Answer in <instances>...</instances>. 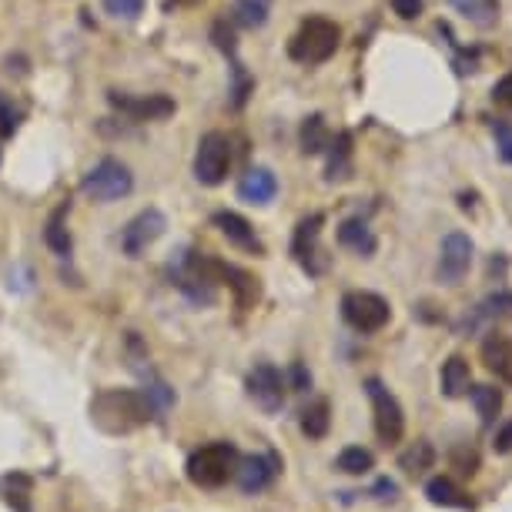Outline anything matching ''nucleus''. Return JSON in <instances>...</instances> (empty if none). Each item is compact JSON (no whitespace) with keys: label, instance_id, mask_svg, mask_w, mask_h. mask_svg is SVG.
<instances>
[{"label":"nucleus","instance_id":"ea45409f","mask_svg":"<svg viewBox=\"0 0 512 512\" xmlns=\"http://www.w3.org/2000/svg\"><path fill=\"white\" fill-rule=\"evenodd\" d=\"M456 466H459L462 472H469V476H472V472H476V466H479L476 449H469V456H466V452H456Z\"/></svg>","mask_w":512,"mask_h":512},{"label":"nucleus","instance_id":"7ed1b4c3","mask_svg":"<svg viewBox=\"0 0 512 512\" xmlns=\"http://www.w3.org/2000/svg\"><path fill=\"white\" fill-rule=\"evenodd\" d=\"M81 191L91 201L111 205V201H121V198L131 195V191H134V175H131V168L124 161H118V158H101L88 171V175H84Z\"/></svg>","mask_w":512,"mask_h":512},{"label":"nucleus","instance_id":"6e6552de","mask_svg":"<svg viewBox=\"0 0 512 512\" xmlns=\"http://www.w3.org/2000/svg\"><path fill=\"white\" fill-rule=\"evenodd\" d=\"M164 228H168V218L161 215L158 208H144L141 215H134L128 225L121 231V248L128 258H141L144 251H148L154 241L164 235Z\"/></svg>","mask_w":512,"mask_h":512},{"label":"nucleus","instance_id":"e433bc0d","mask_svg":"<svg viewBox=\"0 0 512 512\" xmlns=\"http://www.w3.org/2000/svg\"><path fill=\"white\" fill-rule=\"evenodd\" d=\"M492 98H496L499 104H506V108H512V74H506L496 88H492Z\"/></svg>","mask_w":512,"mask_h":512},{"label":"nucleus","instance_id":"9b49d317","mask_svg":"<svg viewBox=\"0 0 512 512\" xmlns=\"http://www.w3.org/2000/svg\"><path fill=\"white\" fill-rule=\"evenodd\" d=\"M108 101L121 114H128L131 121H161L168 114H175V101L164 94H148V98H131L124 91H108Z\"/></svg>","mask_w":512,"mask_h":512},{"label":"nucleus","instance_id":"473e14b6","mask_svg":"<svg viewBox=\"0 0 512 512\" xmlns=\"http://www.w3.org/2000/svg\"><path fill=\"white\" fill-rule=\"evenodd\" d=\"M492 131H496V148L502 154V161L512 164V124L509 121H499Z\"/></svg>","mask_w":512,"mask_h":512},{"label":"nucleus","instance_id":"c756f323","mask_svg":"<svg viewBox=\"0 0 512 512\" xmlns=\"http://www.w3.org/2000/svg\"><path fill=\"white\" fill-rule=\"evenodd\" d=\"M104 11L118 17V21H134L144 11V0H104Z\"/></svg>","mask_w":512,"mask_h":512},{"label":"nucleus","instance_id":"c9c22d12","mask_svg":"<svg viewBox=\"0 0 512 512\" xmlns=\"http://www.w3.org/2000/svg\"><path fill=\"white\" fill-rule=\"evenodd\" d=\"M292 389L295 392H308V389H312V372H308L302 362L292 365Z\"/></svg>","mask_w":512,"mask_h":512},{"label":"nucleus","instance_id":"b1692460","mask_svg":"<svg viewBox=\"0 0 512 512\" xmlns=\"http://www.w3.org/2000/svg\"><path fill=\"white\" fill-rule=\"evenodd\" d=\"M328 141H332V131H328V124L322 114H308L302 121V128H298V144H302L305 154H322L328 148Z\"/></svg>","mask_w":512,"mask_h":512},{"label":"nucleus","instance_id":"ddd939ff","mask_svg":"<svg viewBox=\"0 0 512 512\" xmlns=\"http://www.w3.org/2000/svg\"><path fill=\"white\" fill-rule=\"evenodd\" d=\"M211 221H215V228L235 248L251 251V255H265V245H262V238H258V231L251 228V221L241 218L238 211H215V218H211Z\"/></svg>","mask_w":512,"mask_h":512},{"label":"nucleus","instance_id":"39448f33","mask_svg":"<svg viewBox=\"0 0 512 512\" xmlns=\"http://www.w3.org/2000/svg\"><path fill=\"white\" fill-rule=\"evenodd\" d=\"M342 318L355 328V332L372 335V332H379V328L389 325L392 308L382 295H375V292H349L342 298Z\"/></svg>","mask_w":512,"mask_h":512},{"label":"nucleus","instance_id":"dca6fc26","mask_svg":"<svg viewBox=\"0 0 512 512\" xmlns=\"http://www.w3.org/2000/svg\"><path fill=\"white\" fill-rule=\"evenodd\" d=\"M215 275L218 282H225L231 292H235V302L241 308H248L251 302H258V295H262V288H258V278L241 272L238 265H225V262H215Z\"/></svg>","mask_w":512,"mask_h":512},{"label":"nucleus","instance_id":"9d476101","mask_svg":"<svg viewBox=\"0 0 512 512\" xmlns=\"http://www.w3.org/2000/svg\"><path fill=\"white\" fill-rule=\"evenodd\" d=\"M248 395L262 405L265 412H278L285 405V379L275 365L258 362L255 369L248 372Z\"/></svg>","mask_w":512,"mask_h":512},{"label":"nucleus","instance_id":"f8f14e48","mask_svg":"<svg viewBox=\"0 0 512 512\" xmlns=\"http://www.w3.org/2000/svg\"><path fill=\"white\" fill-rule=\"evenodd\" d=\"M322 225H325V215H308L298 221V228H295V238H292V255H295V262L305 268V272H312L318 275L322 272V265L315 262L318 258V238H322Z\"/></svg>","mask_w":512,"mask_h":512},{"label":"nucleus","instance_id":"f3484780","mask_svg":"<svg viewBox=\"0 0 512 512\" xmlns=\"http://www.w3.org/2000/svg\"><path fill=\"white\" fill-rule=\"evenodd\" d=\"M338 245L352 248L355 255H362V258H372L375 248H379V241H375L372 228L365 225L362 218H349V221H342V225H338Z\"/></svg>","mask_w":512,"mask_h":512},{"label":"nucleus","instance_id":"7c9ffc66","mask_svg":"<svg viewBox=\"0 0 512 512\" xmlns=\"http://www.w3.org/2000/svg\"><path fill=\"white\" fill-rule=\"evenodd\" d=\"M479 315L482 318H502V315H512V292H499L486 298V302L479 305Z\"/></svg>","mask_w":512,"mask_h":512},{"label":"nucleus","instance_id":"c85d7f7f","mask_svg":"<svg viewBox=\"0 0 512 512\" xmlns=\"http://www.w3.org/2000/svg\"><path fill=\"white\" fill-rule=\"evenodd\" d=\"M402 469L405 472H412V476H415V472H425V469H432V462H436V449H432L429 446V442H415V446L412 449H405L402 452Z\"/></svg>","mask_w":512,"mask_h":512},{"label":"nucleus","instance_id":"a878e982","mask_svg":"<svg viewBox=\"0 0 512 512\" xmlns=\"http://www.w3.org/2000/svg\"><path fill=\"white\" fill-rule=\"evenodd\" d=\"M238 27L245 31H258V27L268 24V4L265 0H235V11H231Z\"/></svg>","mask_w":512,"mask_h":512},{"label":"nucleus","instance_id":"20e7f679","mask_svg":"<svg viewBox=\"0 0 512 512\" xmlns=\"http://www.w3.org/2000/svg\"><path fill=\"white\" fill-rule=\"evenodd\" d=\"M231 171V141L228 134L208 131L201 134L198 151H195V178L205 188H218Z\"/></svg>","mask_w":512,"mask_h":512},{"label":"nucleus","instance_id":"4468645a","mask_svg":"<svg viewBox=\"0 0 512 512\" xmlns=\"http://www.w3.org/2000/svg\"><path fill=\"white\" fill-rule=\"evenodd\" d=\"M278 459L272 452H265V456H248V459H238V469H235V479L241 492H262L265 486H272V479L278 476Z\"/></svg>","mask_w":512,"mask_h":512},{"label":"nucleus","instance_id":"f257e3e1","mask_svg":"<svg viewBox=\"0 0 512 512\" xmlns=\"http://www.w3.org/2000/svg\"><path fill=\"white\" fill-rule=\"evenodd\" d=\"M338 41H342V31H338L335 21H328V17H308L292 37V44H288V54L298 64H325L338 51Z\"/></svg>","mask_w":512,"mask_h":512},{"label":"nucleus","instance_id":"1a4fd4ad","mask_svg":"<svg viewBox=\"0 0 512 512\" xmlns=\"http://www.w3.org/2000/svg\"><path fill=\"white\" fill-rule=\"evenodd\" d=\"M472 268V238L462 231H449L439 251V278L446 285H459Z\"/></svg>","mask_w":512,"mask_h":512},{"label":"nucleus","instance_id":"0eeeda50","mask_svg":"<svg viewBox=\"0 0 512 512\" xmlns=\"http://www.w3.org/2000/svg\"><path fill=\"white\" fill-rule=\"evenodd\" d=\"M365 392H369L372 409H375V432H379V439L385 442V446L399 442L402 432H405V412H402L399 399H395V395L385 389L379 379L365 382Z\"/></svg>","mask_w":512,"mask_h":512},{"label":"nucleus","instance_id":"2f4dec72","mask_svg":"<svg viewBox=\"0 0 512 512\" xmlns=\"http://www.w3.org/2000/svg\"><path fill=\"white\" fill-rule=\"evenodd\" d=\"M17 124H21V111L14 108L11 98L0 94V138H11V134L17 131Z\"/></svg>","mask_w":512,"mask_h":512},{"label":"nucleus","instance_id":"4be33fe9","mask_svg":"<svg viewBox=\"0 0 512 512\" xmlns=\"http://www.w3.org/2000/svg\"><path fill=\"white\" fill-rule=\"evenodd\" d=\"M482 359L496 375L512 382V342L506 335H489L486 342H482Z\"/></svg>","mask_w":512,"mask_h":512},{"label":"nucleus","instance_id":"cd10ccee","mask_svg":"<svg viewBox=\"0 0 512 512\" xmlns=\"http://www.w3.org/2000/svg\"><path fill=\"white\" fill-rule=\"evenodd\" d=\"M372 452L369 449H362V446H349V449H342L338 452V459H335V466L342 469V472H349V476H365V472L372 469Z\"/></svg>","mask_w":512,"mask_h":512},{"label":"nucleus","instance_id":"393cba45","mask_svg":"<svg viewBox=\"0 0 512 512\" xmlns=\"http://www.w3.org/2000/svg\"><path fill=\"white\" fill-rule=\"evenodd\" d=\"M466 395L472 399V405H476L482 422H486V425L496 422V415L502 409V392L496 389V385H476V389H469Z\"/></svg>","mask_w":512,"mask_h":512},{"label":"nucleus","instance_id":"2eb2a0df","mask_svg":"<svg viewBox=\"0 0 512 512\" xmlns=\"http://www.w3.org/2000/svg\"><path fill=\"white\" fill-rule=\"evenodd\" d=\"M278 195V178L272 168H248L238 181V198L248 201V205H268Z\"/></svg>","mask_w":512,"mask_h":512},{"label":"nucleus","instance_id":"6ab92c4d","mask_svg":"<svg viewBox=\"0 0 512 512\" xmlns=\"http://www.w3.org/2000/svg\"><path fill=\"white\" fill-rule=\"evenodd\" d=\"M328 164H325V178L328 181H345L352 175V134L342 131L335 141H328Z\"/></svg>","mask_w":512,"mask_h":512},{"label":"nucleus","instance_id":"412c9836","mask_svg":"<svg viewBox=\"0 0 512 512\" xmlns=\"http://www.w3.org/2000/svg\"><path fill=\"white\" fill-rule=\"evenodd\" d=\"M449 7H456L469 24L482 27V31L499 24V0H449Z\"/></svg>","mask_w":512,"mask_h":512},{"label":"nucleus","instance_id":"f03ea898","mask_svg":"<svg viewBox=\"0 0 512 512\" xmlns=\"http://www.w3.org/2000/svg\"><path fill=\"white\" fill-rule=\"evenodd\" d=\"M238 449L231 442H211V446L198 449L195 456L188 459V479L195 486H205V489H218L235 476L238 469Z\"/></svg>","mask_w":512,"mask_h":512},{"label":"nucleus","instance_id":"aec40b11","mask_svg":"<svg viewBox=\"0 0 512 512\" xmlns=\"http://www.w3.org/2000/svg\"><path fill=\"white\" fill-rule=\"evenodd\" d=\"M67 208H71V201H64L61 208L54 211L51 218H47V225H44V241H47V248L54 251V255H61L67 258L71 255V248H74V238H71V231H67Z\"/></svg>","mask_w":512,"mask_h":512},{"label":"nucleus","instance_id":"423d86ee","mask_svg":"<svg viewBox=\"0 0 512 512\" xmlns=\"http://www.w3.org/2000/svg\"><path fill=\"white\" fill-rule=\"evenodd\" d=\"M151 402L144 399V392H104L98 402H94V419H108V415H118L111 432L118 429H134L144 419H151Z\"/></svg>","mask_w":512,"mask_h":512},{"label":"nucleus","instance_id":"f704fd0d","mask_svg":"<svg viewBox=\"0 0 512 512\" xmlns=\"http://www.w3.org/2000/svg\"><path fill=\"white\" fill-rule=\"evenodd\" d=\"M211 37H215V44L221 47V51L235 57V34H231L225 24H215V31H211Z\"/></svg>","mask_w":512,"mask_h":512},{"label":"nucleus","instance_id":"5701e85b","mask_svg":"<svg viewBox=\"0 0 512 512\" xmlns=\"http://www.w3.org/2000/svg\"><path fill=\"white\" fill-rule=\"evenodd\" d=\"M442 395H449V399H459V395L469 392V382H472V372H469V362L462 359V355H452V359L442 365Z\"/></svg>","mask_w":512,"mask_h":512},{"label":"nucleus","instance_id":"4c0bfd02","mask_svg":"<svg viewBox=\"0 0 512 512\" xmlns=\"http://www.w3.org/2000/svg\"><path fill=\"white\" fill-rule=\"evenodd\" d=\"M375 499H382V502H392L395 496H399V486H395V482L392 479H379V482H375Z\"/></svg>","mask_w":512,"mask_h":512},{"label":"nucleus","instance_id":"bb28decb","mask_svg":"<svg viewBox=\"0 0 512 512\" xmlns=\"http://www.w3.org/2000/svg\"><path fill=\"white\" fill-rule=\"evenodd\" d=\"M328 422H332V415H328V402L318 399L312 405H305L302 409V432L308 439H322L328 432Z\"/></svg>","mask_w":512,"mask_h":512},{"label":"nucleus","instance_id":"72a5a7b5","mask_svg":"<svg viewBox=\"0 0 512 512\" xmlns=\"http://www.w3.org/2000/svg\"><path fill=\"white\" fill-rule=\"evenodd\" d=\"M392 11L402 17V21H415L422 14V0H392Z\"/></svg>","mask_w":512,"mask_h":512},{"label":"nucleus","instance_id":"58836bf2","mask_svg":"<svg viewBox=\"0 0 512 512\" xmlns=\"http://www.w3.org/2000/svg\"><path fill=\"white\" fill-rule=\"evenodd\" d=\"M492 446H496V452H502V456H506V452H512V422H506L496 432V442H492Z\"/></svg>","mask_w":512,"mask_h":512},{"label":"nucleus","instance_id":"a211bd4d","mask_svg":"<svg viewBox=\"0 0 512 512\" xmlns=\"http://www.w3.org/2000/svg\"><path fill=\"white\" fill-rule=\"evenodd\" d=\"M425 496H429L432 506H446V509H476V502H472L466 492H462L456 482L446 479V476H436L425 482Z\"/></svg>","mask_w":512,"mask_h":512}]
</instances>
